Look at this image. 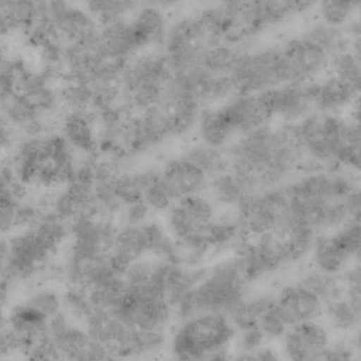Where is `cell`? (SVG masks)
<instances>
[{
  "instance_id": "83f0119b",
  "label": "cell",
  "mask_w": 361,
  "mask_h": 361,
  "mask_svg": "<svg viewBox=\"0 0 361 361\" xmlns=\"http://www.w3.org/2000/svg\"><path fill=\"white\" fill-rule=\"evenodd\" d=\"M298 283L317 296L322 305L341 298L345 293L343 276L316 269L305 274Z\"/></svg>"
},
{
  "instance_id": "d4e9b609",
  "label": "cell",
  "mask_w": 361,
  "mask_h": 361,
  "mask_svg": "<svg viewBox=\"0 0 361 361\" xmlns=\"http://www.w3.org/2000/svg\"><path fill=\"white\" fill-rule=\"evenodd\" d=\"M39 18V8L30 0H0V20L12 31L27 33Z\"/></svg>"
},
{
  "instance_id": "7402d4cb",
  "label": "cell",
  "mask_w": 361,
  "mask_h": 361,
  "mask_svg": "<svg viewBox=\"0 0 361 361\" xmlns=\"http://www.w3.org/2000/svg\"><path fill=\"white\" fill-rule=\"evenodd\" d=\"M197 126L202 141L209 146L224 148L237 137L221 106L202 109Z\"/></svg>"
},
{
  "instance_id": "836d02e7",
  "label": "cell",
  "mask_w": 361,
  "mask_h": 361,
  "mask_svg": "<svg viewBox=\"0 0 361 361\" xmlns=\"http://www.w3.org/2000/svg\"><path fill=\"white\" fill-rule=\"evenodd\" d=\"M266 29L282 24L296 16L291 0H259Z\"/></svg>"
},
{
  "instance_id": "5b68a950",
  "label": "cell",
  "mask_w": 361,
  "mask_h": 361,
  "mask_svg": "<svg viewBox=\"0 0 361 361\" xmlns=\"http://www.w3.org/2000/svg\"><path fill=\"white\" fill-rule=\"evenodd\" d=\"M306 159L316 166L360 169V130L355 121L312 111L295 123Z\"/></svg>"
},
{
  "instance_id": "7bdbcfd3",
  "label": "cell",
  "mask_w": 361,
  "mask_h": 361,
  "mask_svg": "<svg viewBox=\"0 0 361 361\" xmlns=\"http://www.w3.org/2000/svg\"><path fill=\"white\" fill-rule=\"evenodd\" d=\"M8 33V31L6 30V28L1 20H0V35H6Z\"/></svg>"
},
{
  "instance_id": "30bf717a",
  "label": "cell",
  "mask_w": 361,
  "mask_h": 361,
  "mask_svg": "<svg viewBox=\"0 0 361 361\" xmlns=\"http://www.w3.org/2000/svg\"><path fill=\"white\" fill-rule=\"evenodd\" d=\"M238 94H253L286 83L281 47L240 51L230 73Z\"/></svg>"
},
{
  "instance_id": "9c48e42d",
  "label": "cell",
  "mask_w": 361,
  "mask_h": 361,
  "mask_svg": "<svg viewBox=\"0 0 361 361\" xmlns=\"http://www.w3.org/2000/svg\"><path fill=\"white\" fill-rule=\"evenodd\" d=\"M173 76L169 61L157 48L140 51L126 63L121 76L122 98L135 112L154 107Z\"/></svg>"
},
{
  "instance_id": "f546056e",
  "label": "cell",
  "mask_w": 361,
  "mask_h": 361,
  "mask_svg": "<svg viewBox=\"0 0 361 361\" xmlns=\"http://www.w3.org/2000/svg\"><path fill=\"white\" fill-rule=\"evenodd\" d=\"M240 53L232 44L215 45L203 56L200 66L212 75H230Z\"/></svg>"
},
{
  "instance_id": "d6a6232c",
  "label": "cell",
  "mask_w": 361,
  "mask_h": 361,
  "mask_svg": "<svg viewBox=\"0 0 361 361\" xmlns=\"http://www.w3.org/2000/svg\"><path fill=\"white\" fill-rule=\"evenodd\" d=\"M322 22L334 27H344L360 8V0H319Z\"/></svg>"
},
{
  "instance_id": "ab89813d",
  "label": "cell",
  "mask_w": 361,
  "mask_h": 361,
  "mask_svg": "<svg viewBox=\"0 0 361 361\" xmlns=\"http://www.w3.org/2000/svg\"><path fill=\"white\" fill-rule=\"evenodd\" d=\"M149 209L144 200L131 203L127 214L128 224L130 226L140 224L147 218Z\"/></svg>"
},
{
  "instance_id": "8fae6325",
  "label": "cell",
  "mask_w": 361,
  "mask_h": 361,
  "mask_svg": "<svg viewBox=\"0 0 361 361\" xmlns=\"http://www.w3.org/2000/svg\"><path fill=\"white\" fill-rule=\"evenodd\" d=\"M316 269L340 274L360 256V221H353L336 230L316 235L311 250Z\"/></svg>"
},
{
  "instance_id": "e575fe53",
  "label": "cell",
  "mask_w": 361,
  "mask_h": 361,
  "mask_svg": "<svg viewBox=\"0 0 361 361\" xmlns=\"http://www.w3.org/2000/svg\"><path fill=\"white\" fill-rule=\"evenodd\" d=\"M27 305L34 311L44 315V317L50 318L51 316L59 312L60 302L56 293L49 291H40L35 293L29 299Z\"/></svg>"
},
{
  "instance_id": "44dd1931",
  "label": "cell",
  "mask_w": 361,
  "mask_h": 361,
  "mask_svg": "<svg viewBox=\"0 0 361 361\" xmlns=\"http://www.w3.org/2000/svg\"><path fill=\"white\" fill-rule=\"evenodd\" d=\"M144 50L162 47L169 25L162 9L141 5L130 18Z\"/></svg>"
},
{
  "instance_id": "ac0fdd59",
  "label": "cell",
  "mask_w": 361,
  "mask_h": 361,
  "mask_svg": "<svg viewBox=\"0 0 361 361\" xmlns=\"http://www.w3.org/2000/svg\"><path fill=\"white\" fill-rule=\"evenodd\" d=\"M276 304L288 328L301 322L318 320L324 314L320 299L298 283L282 288L276 296Z\"/></svg>"
},
{
  "instance_id": "8992f818",
  "label": "cell",
  "mask_w": 361,
  "mask_h": 361,
  "mask_svg": "<svg viewBox=\"0 0 361 361\" xmlns=\"http://www.w3.org/2000/svg\"><path fill=\"white\" fill-rule=\"evenodd\" d=\"M16 169L22 183L43 186L75 180L74 150L58 130L25 137L16 157Z\"/></svg>"
},
{
  "instance_id": "ba28073f",
  "label": "cell",
  "mask_w": 361,
  "mask_h": 361,
  "mask_svg": "<svg viewBox=\"0 0 361 361\" xmlns=\"http://www.w3.org/2000/svg\"><path fill=\"white\" fill-rule=\"evenodd\" d=\"M236 336L228 314L203 312L183 321L173 340V353L180 360H230Z\"/></svg>"
},
{
  "instance_id": "ffe728a7",
  "label": "cell",
  "mask_w": 361,
  "mask_h": 361,
  "mask_svg": "<svg viewBox=\"0 0 361 361\" xmlns=\"http://www.w3.org/2000/svg\"><path fill=\"white\" fill-rule=\"evenodd\" d=\"M99 40L107 56L123 62L144 51L130 18L99 27Z\"/></svg>"
},
{
  "instance_id": "7c38bea8",
  "label": "cell",
  "mask_w": 361,
  "mask_h": 361,
  "mask_svg": "<svg viewBox=\"0 0 361 361\" xmlns=\"http://www.w3.org/2000/svg\"><path fill=\"white\" fill-rule=\"evenodd\" d=\"M281 47L286 83L306 85L318 80L330 64V57L304 37H295Z\"/></svg>"
},
{
  "instance_id": "b9f144b4",
  "label": "cell",
  "mask_w": 361,
  "mask_h": 361,
  "mask_svg": "<svg viewBox=\"0 0 361 361\" xmlns=\"http://www.w3.org/2000/svg\"><path fill=\"white\" fill-rule=\"evenodd\" d=\"M8 347H11V345H9L8 338L3 334V319L1 312H0V353L8 349Z\"/></svg>"
},
{
  "instance_id": "5bb4252c",
  "label": "cell",
  "mask_w": 361,
  "mask_h": 361,
  "mask_svg": "<svg viewBox=\"0 0 361 361\" xmlns=\"http://www.w3.org/2000/svg\"><path fill=\"white\" fill-rule=\"evenodd\" d=\"M282 338L283 355L293 361L321 360L331 343L326 328L317 320L293 325Z\"/></svg>"
},
{
  "instance_id": "6da1fadb",
  "label": "cell",
  "mask_w": 361,
  "mask_h": 361,
  "mask_svg": "<svg viewBox=\"0 0 361 361\" xmlns=\"http://www.w3.org/2000/svg\"><path fill=\"white\" fill-rule=\"evenodd\" d=\"M227 153L230 170L252 193L285 185L306 160L295 123L269 124L241 135Z\"/></svg>"
},
{
  "instance_id": "4fadbf2b",
  "label": "cell",
  "mask_w": 361,
  "mask_h": 361,
  "mask_svg": "<svg viewBox=\"0 0 361 361\" xmlns=\"http://www.w3.org/2000/svg\"><path fill=\"white\" fill-rule=\"evenodd\" d=\"M271 116L285 123H298L314 111L308 83H283L259 92Z\"/></svg>"
},
{
  "instance_id": "74e56055",
  "label": "cell",
  "mask_w": 361,
  "mask_h": 361,
  "mask_svg": "<svg viewBox=\"0 0 361 361\" xmlns=\"http://www.w3.org/2000/svg\"><path fill=\"white\" fill-rule=\"evenodd\" d=\"M355 359V349L347 343H337L328 345L321 360H353Z\"/></svg>"
},
{
  "instance_id": "9a60e30c",
  "label": "cell",
  "mask_w": 361,
  "mask_h": 361,
  "mask_svg": "<svg viewBox=\"0 0 361 361\" xmlns=\"http://www.w3.org/2000/svg\"><path fill=\"white\" fill-rule=\"evenodd\" d=\"M58 127L74 151L88 156H93L98 151V114L92 109L63 111Z\"/></svg>"
},
{
  "instance_id": "2e32d148",
  "label": "cell",
  "mask_w": 361,
  "mask_h": 361,
  "mask_svg": "<svg viewBox=\"0 0 361 361\" xmlns=\"http://www.w3.org/2000/svg\"><path fill=\"white\" fill-rule=\"evenodd\" d=\"M221 107L237 137L269 125L273 119L259 93L238 94Z\"/></svg>"
},
{
  "instance_id": "8d00e7d4",
  "label": "cell",
  "mask_w": 361,
  "mask_h": 361,
  "mask_svg": "<svg viewBox=\"0 0 361 361\" xmlns=\"http://www.w3.org/2000/svg\"><path fill=\"white\" fill-rule=\"evenodd\" d=\"M66 305L68 310L72 312L75 317L80 319H86L92 310L90 302L78 291H72L68 293L66 298Z\"/></svg>"
},
{
  "instance_id": "7a4b0ae2",
  "label": "cell",
  "mask_w": 361,
  "mask_h": 361,
  "mask_svg": "<svg viewBox=\"0 0 361 361\" xmlns=\"http://www.w3.org/2000/svg\"><path fill=\"white\" fill-rule=\"evenodd\" d=\"M283 189L290 212L317 234L360 221V187L345 173L310 171Z\"/></svg>"
},
{
  "instance_id": "3957f363",
  "label": "cell",
  "mask_w": 361,
  "mask_h": 361,
  "mask_svg": "<svg viewBox=\"0 0 361 361\" xmlns=\"http://www.w3.org/2000/svg\"><path fill=\"white\" fill-rule=\"evenodd\" d=\"M167 222L182 265L201 266L209 257L236 246L240 238L236 218L219 216L214 202L201 193L173 202Z\"/></svg>"
},
{
  "instance_id": "4dcf8cb0",
  "label": "cell",
  "mask_w": 361,
  "mask_h": 361,
  "mask_svg": "<svg viewBox=\"0 0 361 361\" xmlns=\"http://www.w3.org/2000/svg\"><path fill=\"white\" fill-rule=\"evenodd\" d=\"M113 247V251L124 255L133 262L142 255L149 253L147 238L142 226H130L118 232L116 235Z\"/></svg>"
},
{
  "instance_id": "f1b7e54d",
  "label": "cell",
  "mask_w": 361,
  "mask_h": 361,
  "mask_svg": "<svg viewBox=\"0 0 361 361\" xmlns=\"http://www.w3.org/2000/svg\"><path fill=\"white\" fill-rule=\"evenodd\" d=\"M214 201L237 209L252 192L248 191L230 169L209 180Z\"/></svg>"
},
{
  "instance_id": "e0dca14e",
  "label": "cell",
  "mask_w": 361,
  "mask_h": 361,
  "mask_svg": "<svg viewBox=\"0 0 361 361\" xmlns=\"http://www.w3.org/2000/svg\"><path fill=\"white\" fill-rule=\"evenodd\" d=\"M209 180L201 169L183 157L169 161L160 172L161 183L173 202L202 193Z\"/></svg>"
},
{
  "instance_id": "1f68e13d",
  "label": "cell",
  "mask_w": 361,
  "mask_h": 361,
  "mask_svg": "<svg viewBox=\"0 0 361 361\" xmlns=\"http://www.w3.org/2000/svg\"><path fill=\"white\" fill-rule=\"evenodd\" d=\"M329 67L331 68L333 75L360 92L361 83L360 54H357L353 50L338 54L331 58Z\"/></svg>"
},
{
  "instance_id": "ee69618b",
  "label": "cell",
  "mask_w": 361,
  "mask_h": 361,
  "mask_svg": "<svg viewBox=\"0 0 361 361\" xmlns=\"http://www.w3.org/2000/svg\"><path fill=\"white\" fill-rule=\"evenodd\" d=\"M30 1L33 2L34 4L37 6H41L44 4V3L47 1V0H30Z\"/></svg>"
},
{
  "instance_id": "484cf974",
  "label": "cell",
  "mask_w": 361,
  "mask_h": 361,
  "mask_svg": "<svg viewBox=\"0 0 361 361\" xmlns=\"http://www.w3.org/2000/svg\"><path fill=\"white\" fill-rule=\"evenodd\" d=\"M182 157L201 169L209 179L230 169L227 150L209 146L203 142L190 147Z\"/></svg>"
},
{
  "instance_id": "d6986e66",
  "label": "cell",
  "mask_w": 361,
  "mask_h": 361,
  "mask_svg": "<svg viewBox=\"0 0 361 361\" xmlns=\"http://www.w3.org/2000/svg\"><path fill=\"white\" fill-rule=\"evenodd\" d=\"M314 111L336 113L349 107L359 98L360 92L331 74L325 79L308 83Z\"/></svg>"
},
{
  "instance_id": "277c9868",
  "label": "cell",
  "mask_w": 361,
  "mask_h": 361,
  "mask_svg": "<svg viewBox=\"0 0 361 361\" xmlns=\"http://www.w3.org/2000/svg\"><path fill=\"white\" fill-rule=\"evenodd\" d=\"M316 232L288 211L273 230L252 237H240L235 259L250 283L274 275L311 253Z\"/></svg>"
},
{
  "instance_id": "4316f807",
  "label": "cell",
  "mask_w": 361,
  "mask_h": 361,
  "mask_svg": "<svg viewBox=\"0 0 361 361\" xmlns=\"http://www.w3.org/2000/svg\"><path fill=\"white\" fill-rule=\"evenodd\" d=\"M141 5L140 0H85L82 4L99 27L130 18Z\"/></svg>"
},
{
  "instance_id": "603a6c76",
  "label": "cell",
  "mask_w": 361,
  "mask_h": 361,
  "mask_svg": "<svg viewBox=\"0 0 361 361\" xmlns=\"http://www.w3.org/2000/svg\"><path fill=\"white\" fill-rule=\"evenodd\" d=\"M302 37L320 47L330 59L343 51L353 50V41L346 29L322 21L311 25Z\"/></svg>"
},
{
  "instance_id": "60d3db41",
  "label": "cell",
  "mask_w": 361,
  "mask_h": 361,
  "mask_svg": "<svg viewBox=\"0 0 361 361\" xmlns=\"http://www.w3.org/2000/svg\"><path fill=\"white\" fill-rule=\"evenodd\" d=\"M319 0H291L295 15L305 14L312 11L318 4Z\"/></svg>"
},
{
  "instance_id": "cb8c5ba5",
  "label": "cell",
  "mask_w": 361,
  "mask_h": 361,
  "mask_svg": "<svg viewBox=\"0 0 361 361\" xmlns=\"http://www.w3.org/2000/svg\"><path fill=\"white\" fill-rule=\"evenodd\" d=\"M324 312L331 326L344 333L355 331L360 324V298L345 293L324 305Z\"/></svg>"
},
{
  "instance_id": "f35d334b",
  "label": "cell",
  "mask_w": 361,
  "mask_h": 361,
  "mask_svg": "<svg viewBox=\"0 0 361 361\" xmlns=\"http://www.w3.org/2000/svg\"><path fill=\"white\" fill-rule=\"evenodd\" d=\"M237 360H257V361H274L281 360L279 354L272 348L267 347L265 345L257 348V349L250 353L238 354Z\"/></svg>"
},
{
  "instance_id": "d590c367",
  "label": "cell",
  "mask_w": 361,
  "mask_h": 361,
  "mask_svg": "<svg viewBox=\"0 0 361 361\" xmlns=\"http://www.w3.org/2000/svg\"><path fill=\"white\" fill-rule=\"evenodd\" d=\"M143 200L146 202L148 207L156 209V211L169 209L173 203L164 190L160 177L157 182L146 189V191L144 192Z\"/></svg>"
},
{
  "instance_id": "52a82bcc",
  "label": "cell",
  "mask_w": 361,
  "mask_h": 361,
  "mask_svg": "<svg viewBox=\"0 0 361 361\" xmlns=\"http://www.w3.org/2000/svg\"><path fill=\"white\" fill-rule=\"evenodd\" d=\"M250 285L235 257L222 260L205 267L195 289L173 314L182 321L203 312L228 314L247 298Z\"/></svg>"
}]
</instances>
